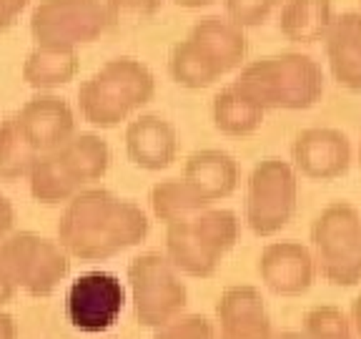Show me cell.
Here are the masks:
<instances>
[{
  "instance_id": "cell-9",
  "label": "cell",
  "mask_w": 361,
  "mask_h": 339,
  "mask_svg": "<svg viewBox=\"0 0 361 339\" xmlns=\"http://www.w3.org/2000/svg\"><path fill=\"white\" fill-rule=\"evenodd\" d=\"M128 292L135 322L146 329H158L183 314L188 304L186 282L171 259L161 251H146L130 259Z\"/></svg>"
},
{
  "instance_id": "cell-14",
  "label": "cell",
  "mask_w": 361,
  "mask_h": 339,
  "mask_svg": "<svg viewBox=\"0 0 361 339\" xmlns=\"http://www.w3.org/2000/svg\"><path fill=\"white\" fill-rule=\"evenodd\" d=\"M216 322V339H274L269 307L251 284H236L221 294Z\"/></svg>"
},
{
  "instance_id": "cell-36",
  "label": "cell",
  "mask_w": 361,
  "mask_h": 339,
  "mask_svg": "<svg viewBox=\"0 0 361 339\" xmlns=\"http://www.w3.org/2000/svg\"><path fill=\"white\" fill-rule=\"evenodd\" d=\"M359 161H361V151H359Z\"/></svg>"
},
{
  "instance_id": "cell-19",
  "label": "cell",
  "mask_w": 361,
  "mask_h": 339,
  "mask_svg": "<svg viewBox=\"0 0 361 339\" xmlns=\"http://www.w3.org/2000/svg\"><path fill=\"white\" fill-rule=\"evenodd\" d=\"M53 153L80 189L101 181L111 169V146H108V141L98 133H88V131H83V133L75 131Z\"/></svg>"
},
{
  "instance_id": "cell-6",
  "label": "cell",
  "mask_w": 361,
  "mask_h": 339,
  "mask_svg": "<svg viewBox=\"0 0 361 339\" xmlns=\"http://www.w3.org/2000/svg\"><path fill=\"white\" fill-rule=\"evenodd\" d=\"M316 271L334 287L361 284V214L349 201H331L311 224Z\"/></svg>"
},
{
  "instance_id": "cell-24",
  "label": "cell",
  "mask_w": 361,
  "mask_h": 339,
  "mask_svg": "<svg viewBox=\"0 0 361 339\" xmlns=\"http://www.w3.org/2000/svg\"><path fill=\"white\" fill-rule=\"evenodd\" d=\"M28 186H30V196L38 203H68L75 194L80 191L78 184H75L68 171L61 166L56 153H40L35 158L33 169L28 174Z\"/></svg>"
},
{
  "instance_id": "cell-25",
  "label": "cell",
  "mask_w": 361,
  "mask_h": 339,
  "mask_svg": "<svg viewBox=\"0 0 361 339\" xmlns=\"http://www.w3.org/2000/svg\"><path fill=\"white\" fill-rule=\"evenodd\" d=\"M38 156L40 153L30 146L16 116L0 121V181L13 184V181L28 176Z\"/></svg>"
},
{
  "instance_id": "cell-16",
  "label": "cell",
  "mask_w": 361,
  "mask_h": 339,
  "mask_svg": "<svg viewBox=\"0 0 361 339\" xmlns=\"http://www.w3.org/2000/svg\"><path fill=\"white\" fill-rule=\"evenodd\" d=\"M126 153L143 171H166L178 156V131L158 113H141L126 126Z\"/></svg>"
},
{
  "instance_id": "cell-26",
  "label": "cell",
  "mask_w": 361,
  "mask_h": 339,
  "mask_svg": "<svg viewBox=\"0 0 361 339\" xmlns=\"http://www.w3.org/2000/svg\"><path fill=\"white\" fill-rule=\"evenodd\" d=\"M304 339H356L351 319L334 304L311 307L304 314Z\"/></svg>"
},
{
  "instance_id": "cell-21",
  "label": "cell",
  "mask_w": 361,
  "mask_h": 339,
  "mask_svg": "<svg viewBox=\"0 0 361 339\" xmlns=\"http://www.w3.org/2000/svg\"><path fill=\"white\" fill-rule=\"evenodd\" d=\"M211 116L216 131L224 136H251L264 126L266 111L256 106L246 93H241L236 83H228L214 96Z\"/></svg>"
},
{
  "instance_id": "cell-32",
  "label": "cell",
  "mask_w": 361,
  "mask_h": 339,
  "mask_svg": "<svg viewBox=\"0 0 361 339\" xmlns=\"http://www.w3.org/2000/svg\"><path fill=\"white\" fill-rule=\"evenodd\" d=\"M349 319H351V327H354V332H356V339H361V294L351 302Z\"/></svg>"
},
{
  "instance_id": "cell-12",
  "label": "cell",
  "mask_w": 361,
  "mask_h": 339,
  "mask_svg": "<svg viewBox=\"0 0 361 339\" xmlns=\"http://www.w3.org/2000/svg\"><path fill=\"white\" fill-rule=\"evenodd\" d=\"M351 161H354V148L349 136L331 126L304 129L291 143L293 169L311 181L341 179L351 169Z\"/></svg>"
},
{
  "instance_id": "cell-28",
  "label": "cell",
  "mask_w": 361,
  "mask_h": 339,
  "mask_svg": "<svg viewBox=\"0 0 361 339\" xmlns=\"http://www.w3.org/2000/svg\"><path fill=\"white\" fill-rule=\"evenodd\" d=\"M279 6L281 0H224L226 18L241 25L243 30L264 25Z\"/></svg>"
},
{
  "instance_id": "cell-30",
  "label": "cell",
  "mask_w": 361,
  "mask_h": 339,
  "mask_svg": "<svg viewBox=\"0 0 361 339\" xmlns=\"http://www.w3.org/2000/svg\"><path fill=\"white\" fill-rule=\"evenodd\" d=\"M30 6V0H0V33L16 25L23 11Z\"/></svg>"
},
{
  "instance_id": "cell-18",
  "label": "cell",
  "mask_w": 361,
  "mask_h": 339,
  "mask_svg": "<svg viewBox=\"0 0 361 339\" xmlns=\"http://www.w3.org/2000/svg\"><path fill=\"white\" fill-rule=\"evenodd\" d=\"M183 179L214 206L221 198H228L238 189L241 169L228 151L221 148H201L186 158Z\"/></svg>"
},
{
  "instance_id": "cell-31",
  "label": "cell",
  "mask_w": 361,
  "mask_h": 339,
  "mask_svg": "<svg viewBox=\"0 0 361 339\" xmlns=\"http://www.w3.org/2000/svg\"><path fill=\"white\" fill-rule=\"evenodd\" d=\"M16 224V206L11 203V198L0 194V239L8 237Z\"/></svg>"
},
{
  "instance_id": "cell-8",
  "label": "cell",
  "mask_w": 361,
  "mask_h": 339,
  "mask_svg": "<svg viewBox=\"0 0 361 339\" xmlns=\"http://www.w3.org/2000/svg\"><path fill=\"white\" fill-rule=\"evenodd\" d=\"M0 274L18 292L51 297L71 274V254L35 232L8 234L0 239Z\"/></svg>"
},
{
  "instance_id": "cell-4",
  "label": "cell",
  "mask_w": 361,
  "mask_h": 339,
  "mask_svg": "<svg viewBox=\"0 0 361 339\" xmlns=\"http://www.w3.org/2000/svg\"><path fill=\"white\" fill-rule=\"evenodd\" d=\"M156 96V76L138 58L106 61L78 88V111L96 129H113L141 111Z\"/></svg>"
},
{
  "instance_id": "cell-20",
  "label": "cell",
  "mask_w": 361,
  "mask_h": 339,
  "mask_svg": "<svg viewBox=\"0 0 361 339\" xmlns=\"http://www.w3.org/2000/svg\"><path fill=\"white\" fill-rule=\"evenodd\" d=\"M334 18V0H283L279 13V33L291 43H322Z\"/></svg>"
},
{
  "instance_id": "cell-23",
  "label": "cell",
  "mask_w": 361,
  "mask_h": 339,
  "mask_svg": "<svg viewBox=\"0 0 361 339\" xmlns=\"http://www.w3.org/2000/svg\"><path fill=\"white\" fill-rule=\"evenodd\" d=\"M148 201H151L153 216L158 221H164V224L186 219V216H193L196 211L211 206L186 179L158 181L156 186L151 189V194H148Z\"/></svg>"
},
{
  "instance_id": "cell-13",
  "label": "cell",
  "mask_w": 361,
  "mask_h": 339,
  "mask_svg": "<svg viewBox=\"0 0 361 339\" xmlns=\"http://www.w3.org/2000/svg\"><path fill=\"white\" fill-rule=\"evenodd\" d=\"M316 259L306 244L281 239L261 249L259 277L264 287L276 297H301L314 287Z\"/></svg>"
},
{
  "instance_id": "cell-7",
  "label": "cell",
  "mask_w": 361,
  "mask_h": 339,
  "mask_svg": "<svg viewBox=\"0 0 361 339\" xmlns=\"http://www.w3.org/2000/svg\"><path fill=\"white\" fill-rule=\"evenodd\" d=\"M299 209V174L291 161L261 158L251 169L243 196V221L256 237L269 239L286 229Z\"/></svg>"
},
{
  "instance_id": "cell-1",
  "label": "cell",
  "mask_w": 361,
  "mask_h": 339,
  "mask_svg": "<svg viewBox=\"0 0 361 339\" xmlns=\"http://www.w3.org/2000/svg\"><path fill=\"white\" fill-rule=\"evenodd\" d=\"M151 221L130 198L101 186H85L66 203L58 221V242L71 259L108 261L146 242Z\"/></svg>"
},
{
  "instance_id": "cell-17",
  "label": "cell",
  "mask_w": 361,
  "mask_h": 339,
  "mask_svg": "<svg viewBox=\"0 0 361 339\" xmlns=\"http://www.w3.org/2000/svg\"><path fill=\"white\" fill-rule=\"evenodd\" d=\"M324 51L334 81L351 93H361V13L349 11L334 18Z\"/></svg>"
},
{
  "instance_id": "cell-5",
  "label": "cell",
  "mask_w": 361,
  "mask_h": 339,
  "mask_svg": "<svg viewBox=\"0 0 361 339\" xmlns=\"http://www.w3.org/2000/svg\"><path fill=\"white\" fill-rule=\"evenodd\" d=\"M241 237V221L231 209L196 211L186 219L166 224V251L171 264L193 279H211L219 271L224 256L236 246Z\"/></svg>"
},
{
  "instance_id": "cell-22",
  "label": "cell",
  "mask_w": 361,
  "mask_h": 339,
  "mask_svg": "<svg viewBox=\"0 0 361 339\" xmlns=\"http://www.w3.org/2000/svg\"><path fill=\"white\" fill-rule=\"evenodd\" d=\"M80 68L78 51L35 45L23 61V81L35 90H53L75 78Z\"/></svg>"
},
{
  "instance_id": "cell-2",
  "label": "cell",
  "mask_w": 361,
  "mask_h": 339,
  "mask_svg": "<svg viewBox=\"0 0 361 339\" xmlns=\"http://www.w3.org/2000/svg\"><path fill=\"white\" fill-rule=\"evenodd\" d=\"M246 56V30L226 16H209L193 23L186 38L171 48L169 73L180 88L201 90L233 71H241Z\"/></svg>"
},
{
  "instance_id": "cell-34",
  "label": "cell",
  "mask_w": 361,
  "mask_h": 339,
  "mask_svg": "<svg viewBox=\"0 0 361 339\" xmlns=\"http://www.w3.org/2000/svg\"><path fill=\"white\" fill-rule=\"evenodd\" d=\"M178 8H186V11H201V8L214 6L216 0H173Z\"/></svg>"
},
{
  "instance_id": "cell-27",
  "label": "cell",
  "mask_w": 361,
  "mask_h": 339,
  "mask_svg": "<svg viewBox=\"0 0 361 339\" xmlns=\"http://www.w3.org/2000/svg\"><path fill=\"white\" fill-rule=\"evenodd\" d=\"M108 30H135L158 16L164 0H103Z\"/></svg>"
},
{
  "instance_id": "cell-15",
  "label": "cell",
  "mask_w": 361,
  "mask_h": 339,
  "mask_svg": "<svg viewBox=\"0 0 361 339\" xmlns=\"http://www.w3.org/2000/svg\"><path fill=\"white\" fill-rule=\"evenodd\" d=\"M18 126L38 153H51L75 133V111L66 98L51 90H40L38 96L23 103L16 113Z\"/></svg>"
},
{
  "instance_id": "cell-35",
  "label": "cell",
  "mask_w": 361,
  "mask_h": 339,
  "mask_svg": "<svg viewBox=\"0 0 361 339\" xmlns=\"http://www.w3.org/2000/svg\"><path fill=\"white\" fill-rule=\"evenodd\" d=\"M274 339H304V334H301V332H293V329H286V332L274 334Z\"/></svg>"
},
{
  "instance_id": "cell-11",
  "label": "cell",
  "mask_w": 361,
  "mask_h": 339,
  "mask_svg": "<svg viewBox=\"0 0 361 339\" xmlns=\"http://www.w3.org/2000/svg\"><path fill=\"white\" fill-rule=\"evenodd\" d=\"M128 302L123 282L111 271H85L66 292V316L83 334H103L116 327Z\"/></svg>"
},
{
  "instance_id": "cell-33",
  "label": "cell",
  "mask_w": 361,
  "mask_h": 339,
  "mask_svg": "<svg viewBox=\"0 0 361 339\" xmlns=\"http://www.w3.org/2000/svg\"><path fill=\"white\" fill-rule=\"evenodd\" d=\"M18 294V289L13 287L11 282H8L6 277H3V274H0V304H8V302L13 299V297H16Z\"/></svg>"
},
{
  "instance_id": "cell-29",
  "label": "cell",
  "mask_w": 361,
  "mask_h": 339,
  "mask_svg": "<svg viewBox=\"0 0 361 339\" xmlns=\"http://www.w3.org/2000/svg\"><path fill=\"white\" fill-rule=\"evenodd\" d=\"M153 339H216V327L203 314H178L158 327Z\"/></svg>"
},
{
  "instance_id": "cell-10",
  "label": "cell",
  "mask_w": 361,
  "mask_h": 339,
  "mask_svg": "<svg viewBox=\"0 0 361 339\" xmlns=\"http://www.w3.org/2000/svg\"><path fill=\"white\" fill-rule=\"evenodd\" d=\"M108 30L103 0H40L30 13V35L43 48L78 51Z\"/></svg>"
},
{
  "instance_id": "cell-3",
  "label": "cell",
  "mask_w": 361,
  "mask_h": 339,
  "mask_svg": "<svg viewBox=\"0 0 361 339\" xmlns=\"http://www.w3.org/2000/svg\"><path fill=\"white\" fill-rule=\"evenodd\" d=\"M233 83L264 111H306L326 88L322 63L296 51L243 63Z\"/></svg>"
}]
</instances>
